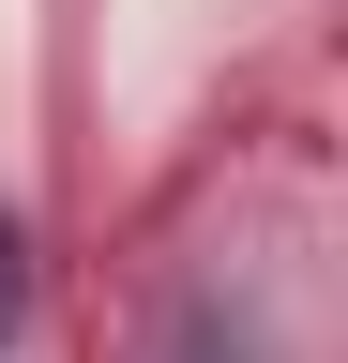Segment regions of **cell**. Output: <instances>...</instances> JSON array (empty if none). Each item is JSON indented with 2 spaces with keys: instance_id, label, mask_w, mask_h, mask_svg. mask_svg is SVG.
<instances>
[{
  "instance_id": "6da1fadb",
  "label": "cell",
  "mask_w": 348,
  "mask_h": 363,
  "mask_svg": "<svg viewBox=\"0 0 348 363\" xmlns=\"http://www.w3.org/2000/svg\"><path fill=\"white\" fill-rule=\"evenodd\" d=\"M16 333H30V227L0 212V348H16Z\"/></svg>"
}]
</instances>
